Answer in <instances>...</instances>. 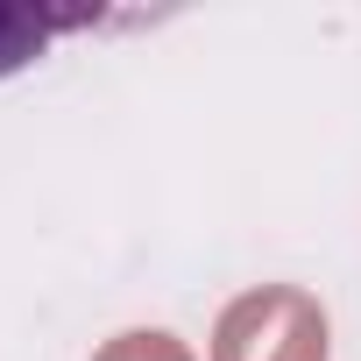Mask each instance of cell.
<instances>
[{"label": "cell", "mask_w": 361, "mask_h": 361, "mask_svg": "<svg viewBox=\"0 0 361 361\" xmlns=\"http://www.w3.org/2000/svg\"><path fill=\"white\" fill-rule=\"evenodd\" d=\"M92 361H192V347L163 326H135V333H114Z\"/></svg>", "instance_id": "3"}, {"label": "cell", "mask_w": 361, "mask_h": 361, "mask_svg": "<svg viewBox=\"0 0 361 361\" xmlns=\"http://www.w3.org/2000/svg\"><path fill=\"white\" fill-rule=\"evenodd\" d=\"M85 22H92V15H57V8H15V0H0V78L29 71V64L50 50V36L85 29Z\"/></svg>", "instance_id": "2"}, {"label": "cell", "mask_w": 361, "mask_h": 361, "mask_svg": "<svg viewBox=\"0 0 361 361\" xmlns=\"http://www.w3.org/2000/svg\"><path fill=\"white\" fill-rule=\"evenodd\" d=\"M326 354H333L326 305L298 283H255L213 326V361H326Z\"/></svg>", "instance_id": "1"}]
</instances>
